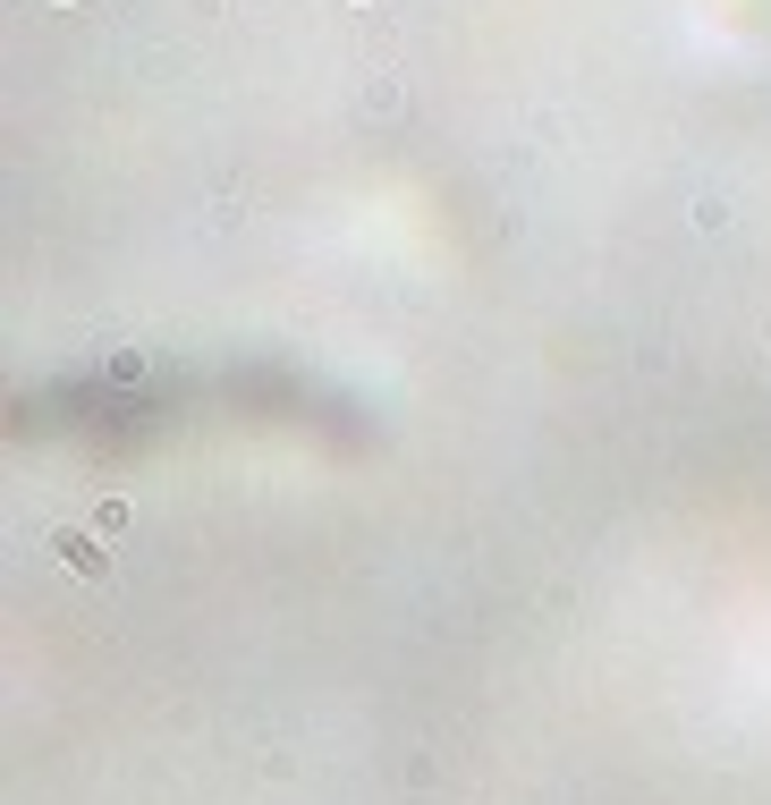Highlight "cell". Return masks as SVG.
Segmentation results:
<instances>
[{"instance_id":"cell-1","label":"cell","mask_w":771,"mask_h":805,"mask_svg":"<svg viewBox=\"0 0 771 805\" xmlns=\"http://www.w3.org/2000/svg\"><path fill=\"white\" fill-rule=\"evenodd\" d=\"M51 551H60V568H68V577H85V585H102L119 568V551H111V534H102V526H60V534H51Z\"/></svg>"}]
</instances>
